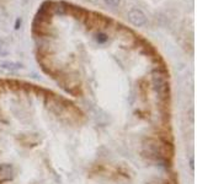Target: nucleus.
<instances>
[{
	"label": "nucleus",
	"instance_id": "obj_2",
	"mask_svg": "<svg viewBox=\"0 0 197 184\" xmlns=\"http://www.w3.org/2000/svg\"><path fill=\"white\" fill-rule=\"evenodd\" d=\"M107 39H109V37H107V34L104 33V32H98V33L96 34V42H97L98 44H104V43H106Z\"/></svg>",
	"mask_w": 197,
	"mask_h": 184
},
{
	"label": "nucleus",
	"instance_id": "obj_4",
	"mask_svg": "<svg viewBox=\"0 0 197 184\" xmlns=\"http://www.w3.org/2000/svg\"><path fill=\"white\" fill-rule=\"evenodd\" d=\"M20 26H21V20H20V18H17V20H16V23H15V28L19 30Z\"/></svg>",
	"mask_w": 197,
	"mask_h": 184
},
{
	"label": "nucleus",
	"instance_id": "obj_1",
	"mask_svg": "<svg viewBox=\"0 0 197 184\" xmlns=\"http://www.w3.org/2000/svg\"><path fill=\"white\" fill-rule=\"evenodd\" d=\"M128 20L132 25L140 27V26H144L147 23V17L144 15L142 10L139 9H132V10L128 11Z\"/></svg>",
	"mask_w": 197,
	"mask_h": 184
},
{
	"label": "nucleus",
	"instance_id": "obj_3",
	"mask_svg": "<svg viewBox=\"0 0 197 184\" xmlns=\"http://www.w3.org/2000/svg\"><path fill=\"white\" fill-rule=\"evenodd\" d=\"M105 3L111 7H117L121 3V0H105Z\"/></svg>",
	"mask_w": 197,
	"mask_h": 184
}]
</instances>
